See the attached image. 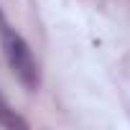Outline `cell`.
<instances>
[{
    "label": "cell",
    "mask_w": 130,
    "mask_h": 130,
    "mask_svg": "<svg viewBox=\"0 0 130 130\" xmlns=\"http://www.w3.org/2000/svg\"><path fill=\"white\" fill-rule=\"evenodd\" d=\"M0 125H5V127H28V122L8 105V100L0 94Z\"/></svg>",
    "instance_id": "obj_2"
},
{
    "label": "cell",
    "mask_w": 130,
    "mask_h": 130,
    "mask_svg": "<svg viewBox=\"0 0 130 130\" xmlns=\"http://www.w3.org/2000/svg\"><path fill=\"white\" fill-rule=\"evenodd\" d=\"M0 43H3V54L10 64L13 74L21 79V84L28 92H36L41 84V74H38V64L33 59V51H31L28 41L8 23L3 10H0Z\"/></svg>",
    "instance_id": "obj_1"
}]
</instances>
